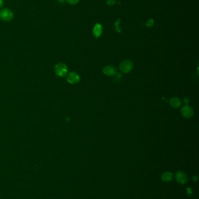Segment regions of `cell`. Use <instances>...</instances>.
I'll return each instance as SVG.
<instances>
[{
    "instance_id": "cell-11",
    "label": "cell",
    "mask_w": 199,
    "mask_h": 199,
    "mask_svg": "<svg viewBox=\"0 0 199 199\" xmlns=\"http://www.w3.org/2000/svg\"><path fill=\"white\" fill-rule=\"evenodd\" d=\"M154 21L152 19H150L146 23V26L148 28H151L154 25Z\"/></svg>"
},
{
    "instance_id": "cell-4",
    "label": "cell",
    "mask_w": 199,
    "mask_h": 199,
    "mask_svg": "<svg viewBox=\"0 0 199 199\" xmlns=\"http://www.w3.org/2000/svg\"><path fill=\"white\" fill-rule=\"evenodd\" d=\"M181 114L184 118H190L193 116L194 111L191 107L186 105L182 108Z\"/></svg>"
},
{
    "instance_id": "cell-6",
    "label": "cell",
    "mask_w": 199,
    "mask_h": 199,
    "mask_svg": "<svg viewBox=\"0 0 199 199\" xmlns=\"http://www.w3.org/2000/svg\"><path fill=\"white\" fill-rule=\"evenodd\" d=\"M176 179L177 182L181 184H184L187 181V175L183 171H178L176 173Z\"/></svg>"
},
{
    "instance_id": "cell-15",
    "label": "cell",
    "mask_w": 199,
    "mask_h": 199,
    "mask_svg": "<svg viewBox=\"0 0 199 199\" xmlns=\"http://www.w3.org/2000/svg\"><path fill=\"white\" fill-rule=\"evenodd\" d=\"M4 4V0H0V9H1Z\"/></svg>"
},
{
    "instance_id": "cell-7",
    "label": "cell",
    "mask_w": 199,
    "mask_h": 199,
    "mask_svg": "<svg viewBox=\"0 0 199 199\" xmlns=\"http://www.w3.org/2000/svg\"><path fill=\"white\" fill-rule=\"evenodd\" d=\"M104 73L108 76H112L116 73V69L112 65L105 66L103 69Z\"/></svg>"
},
{
    "instance_id": "cell-8",
    "label": "cell",
    "mask_w": 199,
    "mask_h": 199,
    "mask_svg": "<svg viewBox=\"0 0 199 199\" xmlns=\"http://www.w3.org/2000/svg\"><path fill=\"white\" fill-rule=\"evenodd\" d=\"M169 104L172 107L174 108H177L181 106L182 102L179 98L177 97H173L169 100Z\"/></svg>"
},
{
    "instance_id": "cell-2",
    "label": "cell",
    "mask_w": 199,
    "mask_h": 199,
    "mask_svg": "<svg viewBox=\"0 0 199 199\" xmlns=\"http://www.w3.org/2000/svg\"><path fill=\"white\" fill-rule=\"evenodd\" d=\"M54 72L59 77H64L68 72L67 66L64 63H58L54 66Z\"/></svg>"
},
{
    "instance_id": "cell-1",
    "label": "cell",
    "mask_w": 199,
    "mask_h": 199,
    "mask_svg": "<svg viewBox=\"0 0 199 199\" xmlns=\"http://www.w3.org/2000/svg\"><path fill=\"white\" fill-rule=\"evenodd\" d=\"M14 14L9 8H3L0 11V19L4 22H10L14 18Z\"/></svg>"
},
{
    "instance_id": "cell-17",
    "label": "cell",
    "mask_w": 199,
    "mask_h": 199,
    "mask_svg": "<svg viewBox=\"0 0 199 199\" xmlns=\"http://www.w3.org/2000/svg\"><path fill=\"white\" fill-rule=\"evenodd\" d=\"M57 1L60 4H64L66 1V0H57Z\"/></svg>"
},
{
    "instance_id": "cell-13",
    "label": "cell",
    "mask_w": 199,
    "mask_h": 199,
    "mask_svg": "<svg viewBox=\"0 0 199 199\" xmlns=\"http://www.w3.org/2000/svg\"><path fill=\"white\" fill-rule=\"evenodd\" d=\"M115 3H116L115 0H107V1H106L107 5H108L109 6H113Z\"/></svg>"
},
{
    "instance_id": "cell-9",
    "label": "cell",
    "mask_w": 199,
    "mask_h": 199,
    "mask_svg": "<svg viewBox=\"0 0 199 199\" xmlns=\"http://www.w3.org/2000/svg\"><path fill=\"white\" fill-rule=\"evenodd\" d=\"M102 33V26L101 25L96 23L93 29V36L96 37H99Z\"/></svg>"
},
{
    "instance_id": "cell-10",
    "label": "cell",
    "mask_w": 199,
    "mask_h": 199,
    "mask_svg": "<svg viewBox=\"0 0 199 199\" xmlns=\"http://www.w3.org/2000/svg\"><path fill=\"white\" fill-rule=\"evenodd\" d=\"M173 174L169 172H165L162 175V176H161L162 180L165 182H169L172 181V180L173 179Z\"/></svg>"
},
{
    "instance_id": "cell-3",
    "label": "cell",
    "mask_w": 199,
    "mask_h": 199,
    "mask_svg": "<svg viewBox=\"0 0 199 199\" xmlns=\"http://www.w3.org/2000/svg\"><path fill=\"white\" fill-rule=\"evenodd\" d=\"M133 67V62L128 59L123 61L119 65V69L122 73H127L130 72Z\"/></svg>"
},
{
    "instance_id": "cell-18",
    "label": "cell",
    "mask_w": 199,
    "mask_h": 199,
    "mask_svg": "<svg viewBox=\"0 0 199 199\" xmlns=\"http://www.w3.org/2000/svg\"><path fill=\"white\" fill-rule=\"evenodd\" d=\"M193 179L194 181L196 182V181L197 180V177L196 176H193Z\"/></svg>"
},
{
    "instance_id": "cell-5",
    "label": "cell",
    "mask_w": 199,
    "mask_h": 199,
    "mask_svg": "<svg viewBox=\"0 0 199 199\" xmlns=\"http://www.w3.org/2000/svg\"><path fill=\"white\" fill-rule=\"evenodd\" d=\"M79 76L75 72H71L67 75V80L70 84H76L79 82Z\"/></svg>"
},
{
    "instance_id": "cell-16",
    "label": "cell",
    "mask_w": 199,
    "mask_h": 199,
    "mask_svg": "<svg viewBox=\"0 0 199 199\" xmlns=\"http://www.w3.org/2000/svg\"><path fill=\"white\" fill-rule=\"evenodd\" d=\"M184 102L186 104H187V103L189 102V98H187V97L184 98Z\"/></svg>"
},
{
    "instance_id": "cell-14",
    "label": "cell",
    "mask_w": 199,
    "mask_h": 199,
    "mask_svg": "<svg viewBox=\"0 0 199 199\" xmlns=\"http://www.w3.org/2000/svg\"><path fill=\"white\" fill-rule=\"evenodd\" d=\"M187 194L189 196H191V193H192V191H191V189L190 187L187 188Z\"/></svg>"
},
{
    "instance_id": "cell-12",
    "label": "cell",
    "mask_w": 199,
    "mask_h": 199,
    "mask_svg": "<svg viewBox=\"0 0 199 199\" xmlns=\"http://www.w3.org/2000/svg\"><path fill=\"white\" fill-rule=\"evenodd\" d=\"M66 1L71 5H76L78 3L79 0H66Z\"/></svg>"
}]
</instances>
